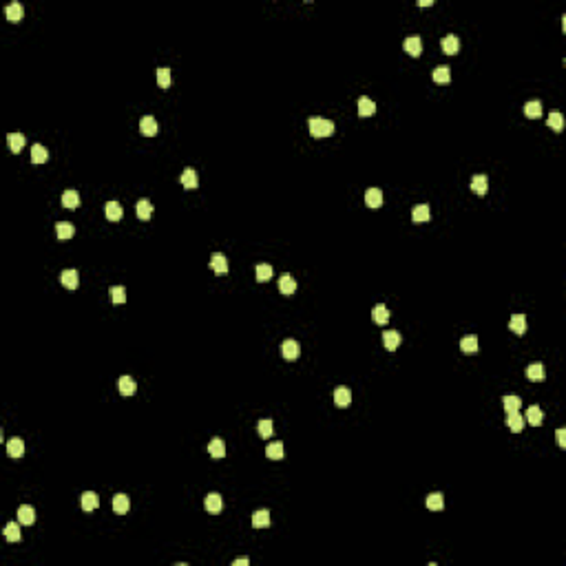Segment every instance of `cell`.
I'll return each instance as SVG.
<instances>
[{
	"label": "cell",
	"instance_id": "e575fe53",
	"mask_svg": "<svg viewBox=\"0 0 566 566\" xmlns=\"http://www.w3.org/2000/svg\"><path fill=\"white\" fill-rule=\"evenodd\" d=\"M135 212H137V217L140 219H150V212H153V204H150L148 199H140L137 201V206H135Z\"/></svg>",
	"mask_w": 566,
	"mask_h": 566
},
{
	"label": "cell",
	"instance_id": "d4e9b609",
	"mask_svg": "<svg viewBox=\"0 0 566 566\" xmlns=\"http://www.w3.org/2000/svg\"><path fill=\"white\" fill-rule=\"evenodd\" d=\"M208 453H210L212 458H224L226 456V445L221 438H212L210 442H208Z\"/></svg>",
	"mask_w": 566,
	"mask_h": 566
},
{
	"label": "cell",
	"instance_id": "9c48e42d",
	"mask_svg": "<svg viewBox=\"0 0 566 566\" xmlns=\"http://www.w3.org/2000/svg\"><path fill=\"white\" fill-rule=\"evenodd\" d=\"M104 215L109 221H120L122 219V206L117 201H106L104 204Z\"/></svg>",
	"mask_w": 566,
	"mask_h": 566
},
{
	"label": "cell",
	"instance_id": "7bdbcfd3",
	"mask_svg": "<svg viewBox=\"0 0 566 566\" xmlns=\"http://www.w3.org/2000/svg\"><path fill=\"white\" fill-rule=\"evenodd\" d=\"M257 429H259L261 438H270L272 436V420L270 418H261V420L257 422Z\"/></svg>",
	"mask_w": 566,
	"mask_h": 566
},
{
	"label": "cell",
	"instance_id": "44dd1931",
	"mask_svg": "<svg viewBox=\"0 0 566 566\" xmlns=\"http://www.w3.org/2000/svg\"><path fill=\"white\" fill-rule=\"evenodd\" d=\"M365 204L370 208H378L383 204V193L378 188H367L365 191Z\"/></svg>",
	"mask_w": 566,
	"mask_h": 566
},
{
	"label": "cell",
	"instance_id": "4316f807",
	"mask_svg": "<svg viewBox=\"0 0 566 566\" xmlns=\"http://www.w3.org/2000/svg\"><path fill=\"white\" fill-rule=\"evenodd\" d=\"M204 504H206V511L208 513H219L221 511V496L219 493H208Z\"/></svg>",
	"mask_w": 566,
	"mask_h": 566
},
{
	"label": "cell",
	"instance_id": "ab89813d",
	"mask_svg": "<svg viewBox=\"0 0 566 566\" xmlns=\"http://www.w3.org/2000/svg\"><path fill=\"white\" fill-rule=\"evenodd\" d=\"M451 80V73H449V66H436L434 69V82H438V84H447V82Z\"/></svg>",
	"mask_w": 566,
	"mask_h": 566
},
{
	"label": "cell",
	"instance_id": "5bb4252c",
	"mask_svg": "<svg viewBox=\"0 0 566 566\" xmlns=\"http://www.w3.org/2000/svg\"><path fill=\"white\" fill-rule=\"evenodd\" d=\"M383 345H385L389 352H394L396 347L401 345V334H398L396 330H387L385 334H383Z\"/></svg>",
	"mask_w": 566,
	"mask_h": 566
},
{
	"label": "cell",
	"instance_id": "8fae6325",
	"mask_svg": "<svg viewBox=\"0 0 566 566\" xmlns=\"http://www.w3.org/2000/svg\"><path fill=\"white\" fill-rule=\"evenodd\" d=\"M117 387H120V394L122 396H133L137 389L135 381L130 378V376H120V381H117Z\"/></svg>",
	"mask_w": 566,
	"mask_h": 566
},
{
	"label": "cell",
	"instance_id": "d590c367",
	"mask_svg": "<svg viewBox=\"0 0 566 566\" xmlns=\"http://www.w3.org/2000/svg\"><path fill=\"white\" fill-rule=\"evenodd\" d=\"M279 290L283 292V294H292V292L296 290V281L292 279L290 275H281V279H279Z\"/></svg>",
	"mask_w": 566,
	"mask_h": 566
},
{
	"label": "cell",
	"instance_id": "ba28073f",
	"mask_svg": "<svg viewBox=\"0 0 566 566\" xmlns=\"http://www.w3.org/2000/svg\"><path fill=\"white\" fill-rule=\"evenodd\" d=\"M62 281V286L69 288V290H75V288L80 286V276H78V270H65L60 276Z\"/></svg>",
	"mask_w": 566,
	"mask_h": 566
},
{
	"label": "cell",
	"instance_id": "6da1fadb",
	"mask_svg": "<svg viewBox=\"0 0 566 566\" xmlns=\"http://www.w3.org/2000/svg\"><path fill=\"white\" fill-rule=\"evenodd\" d=\"M307 126H310V133L314 137H330L334 133V124L325 117H310Z\"/></svg>",
	"mask_w": 566,
	"mask_h": 566
},
{
	"label": "cell",
	"instance_id": "3957f363",
	"mask_svg": "<svg viewBox=\"0 0 566 566\" xmlns=\"http://www.w3.org/2000/svg\"><path fill=\"white\" fill-rule=\"evenodd\" d=\"M140 130H142V135L153 137V135H157L160 126H157V122H155V117H153V115H144L140 120Z\"/></svg>",
	"mask_w": 566,
	"mask_h": 566
},
{
	"label": "cell",
	"instance_id": "7a4b0ae2",
	"mask_svg": "<svg viewBox=\"0 0 566 566\" xmlns=\"http://www.w3.org/2000/svg\"><path fill=\"white\" fill-rule=\"evenodd\" d=\"M299 354H301V347L296 341L288 339V341L281 343V356H283L286 361H294V358H299Z\"/></svg>",
	"mask_w": 566,
	"mask_h": 566
},
{
	"label": "cell",
	"instance_id": "83f0119b",
	"mask_svg": "<svg viewBox=\"0 0 566 566\" xmlns=\"http://www.w3.org/2000/svg\"><path fill=\"white\" fill-rule=\"evenodd\" d=\"M526 378L529 381H544V365L542 363H531L526 367Z\"/></svg>",
	"mask_w": 566,
	"mask_h": 566
},
{
	"label": "cell",
	"instance_id": "f35d334b",
	"mask_svg": "<svg viewBox=\"0 0 566 566\" xmlns=\"http://www.w3.org/2000/svg\"><path fill=\"white\" fill-rule=\"evenodd\" d=\"M524 113H526V117H540L542 115V102L540 100H531V102H526L524 104Z\"/></svg>",
	"mask_w": 566,
	"mask_h": 566
},
{
	"label": "cell",
	"instance_id": "4dcf8cb0",
	"mask_svg": "<svg viewBox=\"0 0 566 566\" xmlns=\"http://www.w3.org/2000/svg\"><path fill=\"white\" fill-rule=\"evenodd\" d=\"M55 235H58V239H71V237L75 235L73 224H69V221H60V224L55 226Z\"/></svg>",
	"mask_w": 566,
	"mask_h": 566
},
{
	"label": "cell",
	"instance_id": "f1b7e54d",
	"mask_svg": "<svg viewBox=\"0 0 566 566\" xmlns=\"http://www.w3.org/2000/svg\"><path fill=\"white\" fill-rule=\"evenodd\" d=\"M47 160H49V150L40 144H33V148H31V162L33 164H45Z\"/></svg>",
	"mask_w": 566,
	"mask_h": 566
},
{
	"label": "cell",
	"instance_id": "e0dca14e",
	"mask_svg": "<svg viewBox=\"0 0 566 566\" xmlns=\"http://www.w3.org/2000/svg\"><path fill=\"white\" fill-rule=\"evenodd\" d=\"M97 506H100V498H97V493H93V491L82 493V509H84V511H96Z\"/></svg>",
	"mask_w": 566,
	"mask_h": 566
},
{
	"label": "cell",
	"instance_id": "2e32d148",
	"mask_svg": "<svg viewBox=\"0 0 566 566\" xmlns=\"http://www.w3.org/2000/svg\"><path fill=\"white\" fill-rule=\"evenodd\" d=\"M252 526H257V529H266V526H270V511H268V509H259V511H255V516H252Z\"/></svg>",
	"mask_w": 566,
	"mask_h": 566
},
{
	"label": "cell",
	"instance_id": "1f68e13d",
	"mask_svg": "<svg viewBox=\"0 0 566 566\" xmlns=\"http://www.w3.org/2000/svg\"><path fill=\"white\" fill-rule=\"evenodd\" d=\"M62 206L65 208H78L80 206V195H78V191H65L62 193Z\"/></svg>",
	"mask_w": 566,
	"mask_h": 566
},
{
	"label": "cell",
	"instance_id": "d6a6232c",
	"mask_svg": "<svg viewBox=\"0 0 566 566\" xmlns=\"http://www.w3.org/2000/svg\"><path fill=\"white\" fill-rule=\"evenodd\" d=\"M526 420L531 422L533 427L542 425V420H544V414H542V409L537 405H531L529 409H526Z\"/></svg>",
	"mask_w": 566,
	"mask_h": 566
},
{
	"label": "cell",
	"instance_id": "52a82bcc",
	"mask_svg": "<svg viewBox=\"0 0 566 566\" xmlns=\"http://www.w3.org/2000/svg\"><path fill=\"white\" fill-rule=\"evenodd\" d=\"M458 49H460V40H458V35L449 33L442 38V51H445L447 55H453L458 53Z\"/></svg>",
	"mask_w": 566,
	"mask_h": 566
},
{
	"label": "cell",
	"instance_id": "b9f144b4",
	"mask_svg": "<svg viewBox=\"0 0 566 566\" xmlns=\"http://www.w3.org/2000/svg\"><path fill=\"white\" fill-rule=\"evenodd\" d=\"M5 537L9 542H18V540H20V526H18V522H9V524L5 526Z\"/></svg>",
	"mask_w": 566,
	"mask_h": 566
},
{
	"label": "cell",
	"instance_id": "9a60e30c",
	"mask_svg": "<svg viewBox=\"0 0 566 566\" xmlns=\"http://www.w3.org/2000/svg\"><path fill=\"white\" fill-rule=\"evenodd\" d=\"M18 522L25 524V526H29V524H33L35 522V511L31 509L29 504H22L20 509H18Z\"/></svg>",
	"mask_w": 566,
	"mask_h": 566
},
{
	"label": "cell",
	"instance_id": "30bf717a",
	"mask_svg": "<svg viewBox=\"0 0 566 566\" xmlns=\"http://www.w3.org/2000/svg\"><path fill=\"white\" fill-rule=\"evenodd\" d=\"M486 188H489V179H486V175H473V179H471V191L476 193L478 197H482L486 193Z\"/></svg>",
	"mask_w": 566,
	"mask_h": 566
},
{
	"label": "cell",
	"instance_id": "f546056e",
	"mask_svg": "<svg viewBox=\"0 0 566 566\" xmlns=\"http://www.w3.org/2000/svg\"><path fill=\"white\" fill-rule=\"evenodd\" d=\"M431 212H429V206L427 204H418L414 210H411V219L416 221V224H420V221H429Z\"/></svg>",
	"mask_w": 566,
	"mask_h": 566
},
{
	"label": "cell",
	"instance_id": "f6af8a7d",
	"mask_svg": "<svg viewBox=\"0 0 566 566\" xmlns=\"http://www.w3.org/2000/svg\"><path fill=\"white\" fill-rule=\"evenodd\" d=\"M502 403H504L506 414H509V411H517V409H520V405H522L520 396H504V398H502Z\"/></svg>",
	"mask_w": 566,
	"mask_h": 566
},
{
	"label": "cell",
	"instance_id": "484cf974",
	"mask_svg": "<svg viewBox=\"0 0 566 566\" xmlns=\"http://www.w3.org/2000/svg\"><path fill=\"white\" fill-rule=\"evenodd\" d=\"M372 319H374L378 325H385L387 321H389V310H387L383 303H378V306H374V310H372Z\"/></svg>",
	"mask_w": 566,
	"mask_h": 566
},
{
	"label": "cell",
	"instance_id": "ffe728a7",
	"mask_svg": "<svg viewBox=\"0 0 566 566\" xmlns=\"http://www.w3.org/2000/svg\"><path fill=\"white\" fill-rule=\"evenodd\" d=\"M374 113H376L374 100H370V97L363 96L361 100H358V115H361V117H370V115H374Z\"/></svg>",
	"mask_w": 566,
	"mask_h": 566
},
{
	"label": "cell",
	"instance_id": "277c9868",
	"mask_svg": "<svg viewBox=\"0 0 566 566\" xmlns=\"http://www.w3.org/2000/svg\"><path fill=\"white\" fill-rule=\"evenodd\" d=\"M403 49L407 51V53L411 55V58H418L422 51V40L418 38V35H409L405 42H403Z\"/></svg>",
	"mask_w": 566,
	"mask_h": 566
},
{
	"label": "cell",
	"instance_id": "60d3db41",
	"mask_svg": "<svg viewBox=\"0 0 566 566\" xmlns=\"http://www.w3.org/2000/svg\"><path fill=\"white\" fill-rule=\"evenodd\" d=\"M270 276H272V266L270 263H259V266H257V281H259V283L270 281Z\"/></svg>",
	"mask_w": 566,
	"mask_h": 566
},
{
	"label": "cell",
	"instance_id": "ac0fdd59",
	"mask_svg": "<svg viewBox=\"0 0 566 566\" xmlns=\"http://www.w3.org/2000/svg\"><path fill=\"white\" fill-rule=\"evenodd\" d=\"M7 453H9L11 458H22V453H25V442H22L20 438H11V440L7 442Z\"/></svg>",
	"mask_w": 566,
	"mask_h": 566
},
{
	"label": "cell",
	"instance_id": "cb8c5ba5",
	"mask_svg": "<svg viewBox=\"0 0 566 566\" xmlns=\"http://www.w3.org/2000/svg\"><path fill=\"white\" fill-rule=\"evenodd\" d=\"M22 14H25V9H22L20 2H11V5H7V9H5V16L9 18L11 22H20Z\"/></svg>",
	"mask_w": 566,
	"mask_h": 566
},
{
	"label": "cell",
	"instance_id": "7c38bea8",
	"mask_svg": "<svg viewBox=\"0 0 566 566\" xmlns=\"http://www.w3.org/2000/svg\"><path fill=\"white\" fill-rule=\"evenodd\" d=\"M129 509H130L129 496H124V493H117V496L113 498V511L120 513V516H124V513H129Z\"/></svg>",
	"mask_w": 566,
	"mask_h": 566
},
{
	"label": "cell",
	"instance_id": "74e56055",
	"mask_svg": "<svg viewBox=\"0 0 566 566\" xmlns=\"http://www.w3.org/2000/svg\"><path fill=\"white\" fill-rule=\"evenodd\" d=\"M7 142H9V148L14 153H20V148L25 146V135L22 133H9L7 135Z\"/></svg>",
	"mask_w": 566,
	"mask_h": 566
},
{
	"label": "cell",
	"instance_id": "c3c4849f",
	"mask_svg": "<svg viewBox=\"0 0 566 566\" xmlns=\"http://www.w3.org/2000/svg\"><path fill=\"white\" fill-rule=\"evenodd\" d=\"M555 436H557V445H560V447H566V431H564V429H557Z\"/></svg>",
	"mask_w": 566,
	"mask_h": 566
},
{
	"label": "cell",
	"instance_id": "ee69618b",
	"mask_svg": "<svg viewBox=\"0 0 566 566\" xmlns=\"http://www.w3.org/2000/svg\"><path fill=\"white\" fill-rule=\"evenodd\" d=\"M157 84H160L162 89H168V86H171V69H166V66L157 69Z\"/></svg>",
	"mask_w": 566,
	"mask_h": 566
},
{
	"label": "cell",
	"instance_id": "8992f818",
	"mask_svg": "<svg viewBox=\"0 0 566 566\" xmlns=\"http://www.w3.org/2000/svg\"><path fill=\"white\" fill-rule=\"evenodd\" d=\"M334 403L339 407H347L352 403V391L347 389L345 385H341V387H336L334 389Z\"/></svg>",
	"mask_w": 566,
	"mask_h": 566
},
{
	"label": "cell",
	"instance_id": "d6986e66",
	"mask_svg": "<svg viewBox=\"0 0 566 566\" xmlns=\"http://www.w3.org/2000/svg\"><path fill=\"white\" fill-rule=\"evenodd\" d=\"M266 456L270 458V460H283V456H286L283 442H270V445L266 447Z\"/></svg>",
	"mask_w": 566,
	"mask_h": 566
},
{
	"label": "cell",
	"instance_id": "836d02e7",
	"mask_svg": "<svg viewBox=\"0 0 566 566\" xmlns=\"http://www.w3.org/2000/svg\"><path fill=\"white\" fill-rule=\"evenodd\" d=\"M460 350L465 352V354H476L478 352V336H473V334L465 336L460 341Z\"/></svg>",
	"mask_w": 566,
	"mask_h": 566
},
{
	"label": "cell",
	"instance_id": "8d00e7d4",
	"mask_svg": "<svg viewBox=\"0 0 566 566\" xmlns=\"http://www.w3.org/2000/svg\"><path fill=\"white\" fill-rule=\"evenodd\" d=\"M442 506H445V498H442V493H431V496H427V509H431V511H442Z\"/></svg>",
	"mask_w": 566,
	"mask_h": 566
},
{
	"label": "cell",
	"instance_id": "4fadbf2b",
	"mask_svg": "<svg viewBox=\"0 0 566 566\" xmlns=\"http://www.w3.org/2000/svg\"><path fill=\"white\" fill-rule=\"evenodd\" d=\"M179 179H181V186H184V188H197V184H199V177H197L195 168H186Z\"/></svg>",
	"mask_w": 566,
	"mask_h": 566
},
{
	"label": "cell",
	"instance_id": "603a6c76",
	"mask_svg": "<svg viewBox=\"0 0 566 566\" xmlns=\"http://www.w3.org/2000/svg\"><path fill=\"white\" fill-rule=\"evenodd\" d=\"M509 330L516 332V334H524L526 332V316L524 314H513L509 321Z\"/></svg>",
	"mask_w": 566,
	"mask_h": 566
},
{
	"label": "cell",
	"instance_id": "f907efd6",
	"mask_svg": "<svg viewBox=\"0 0 566 566\" xmlns=\"http://www.w3.org/2000/svg\"><path fill=\"white\" fill-rule=\"evenodd\" d=\"M431 5H434L431 0H418V7H431Z\"/></svg>",
	"mask_w": 566,
	"mask_h": 566
},
{
	"label": "cell",
	"instance_id": "bcb514c9",
	"mask_svg": "<svg viewBox=\"0 0 566 566\" xmlns=\"http://www.w3.org/2000/svg\"><path fill=\"white\" fill-rule=\"evenodd\" d=\"M111 299H113L115 306H122V303L126 301V290L122 286H113L111 288Z\"/></svg>",
	"mask_w": 566,
	"mask_h": 566
},
{
	"label": "cell",
	"instance_id": "5b68a950",
	"mask_svg": "<svg viewBox=\"0 0 566 566\" xmlns=\"http://www.w3.org/2000/svg\"><path fill=\"white\" fill-rule=\"evenodd\" d=\"M210 268L215 275H226V272H228V259H226V255L215 252V255L210 257Z\"/></svg>",
	"mask_w": 566,
	"mask_h": 566
},
{
	"label": "cell",
	"instance_id": "7dc6e473",
	"mask_svg": "<svg viewBox=\"0 0 566 566\" xmlns=\"http://www.w3.org/2000/svg\"><path fill=\"white\" fill-rule=\"evenodd\" d=\"M549 126H551L553 130H562L564 129V115L557 113V111L555 113H551V115H549Z\"/></svg>",
	"mask_w": 566,
	"mask_h": 566
},
{
	"label": "cell",
	"instance_id": "681fc988",
	"mask_svg": "<svg viewBox=\"0 0 566 566\" xmlns=\"http://www.w3.org/2000/svg\"><path fill=\"white\" fill-rule=\"evenodd\" d=\"M232 564L235 566H246V564H250V560H248V557H239V560H235Z\"/></svg>",
	"mask_w": 566,
	"mask_h": 566
},
{
	"label": "cell",
	"instance_id": "7402d4cb",
	"mask_svg": "<svg viewBox=\"0 0 566 566\" xmlns=\"http://www.w3.org/2000/svg\"><path fill=\"white\" fill-rule=\"evenodd\" d=\"M506 425H509V429L511 431H522L524 429V418L520 416V411H509V416H506Z\"/></svg>",
	"mask_w": 566,
	"mask_h": 566
}]
</instances>
